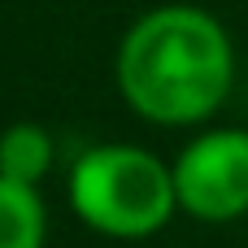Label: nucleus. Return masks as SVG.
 <instances>
[{
    "mask_svg": "<svg viewBox=\"0 0 248 248\" xmlns=\"http://www.w3.org/2000/svg\"><path fill=\"white\" fill-rule=\"evenodd\" d=\"M113 78L131 113L144 122L196 126L227 105L235 48L214 13L196 4H161L122 35Z\"/></svg>",
    "mask_w": 248,
    "mask_h": 248,
    "instance_id": "f257e3e1",
    "label": "nucleus"
},
{
    "mask_svg": "<svg viewBox=\"0 0 248 248\" xmlns=\"http://www.w3.org/2000/svg\"><path fill=\"white\" fill-rule=\"evenodd\" d=\"M70 209L109 240L157 235L174 214V170L135 144H96L70 170Z\"/></svg>",
    "mask_w": 248,
    "mask_h": 248,
    "instance_id": "f03ea898",
    "label": "nucleus"
},
{
    "mask_svg": "<svg viewBox=\"0 0 248 248\" xmlns=\"http://www.w3.org/2000/svg\"><path fill=\"white\" fill-rule=\"evenodd\" d=\"M179 209L196 222H235L248 214V131L218 126L201 131L174 157Z\"/></svg>",
    "mask_w": 248,
    "mask_h": 248,
    "instance_id": "7ed1b4c3",
    "label": "nucleus"
},
{
    "mask_svg": "<svg viewBox=\"0 0 248 248\" xmlns=\"http://www.w3.org/2000/svg\"><path fill=\"white\" fill-rule=\"evenodd\" d=\"M52 157H57L52 135L39 122H13L0 131V174L4 179L39 187L44 174L52 170Z\"/></svg>",
    "mask_w": 248,
    "mask_h": 248,
    "instance_id": "20e7f679",
    "label": "nucleus"
},
{
    "mask_svg": "<svg viewBox=\"0 0 248 248\" xmlns=\"http://www.w3.org/2000/svg\"><path fill=\"white\" fill-rule=\"evenodd\" d=\"M44 231H48V214L39 187L0 174V248H44Z\"/></svg>",
    "mask_w": 248,
    "mask_h": 248,
    "instance_id": "39448f33",
    "label": "nucleus"
}]
</instances>
